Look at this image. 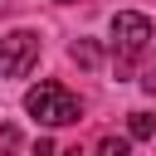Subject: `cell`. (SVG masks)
Listing matches in <instances>:
<instances>
[{"instance_id": "8", "label": "cell", "mask_w": 156, "mask_h": 156, "mask_svg": "<svg viewBox=\"0 0 156 156\" xmlns=\"http://www.w3.org/2000/svg\"><path fill=\"white\" fill-rule=\"evenodd\" d=\"M0 146H20V132L15 127H0Z\"/></svg>"}, {"instance_id": "4", "label": "cell", "mask_w": 156, "mask_h": 156, "mask_svg": "<svg viewBox=\"0 0 156 156\" xmlns=\"http://www.w3.org/2000/svg\"><path fill=\"white\" fill-rule=\"evenodd\" d=\"M127 136H132V141H151V136H156V117H151V112H132V117H127Z\"/></svg>"}, {"instance_id": "5", "label": "cell", "mask_w": 156, "mask_h": 156, "mask_svg": "<svg viewBox=\"0 0 156 156\" xmlns=\"http://www.w3.org/2000/svg\"><path fill=\"white\" fill-rule=\"evenodd\" d=\"M68 54H73V63H83V68H98V58H102V54H98V44H88V39H78Z\"/></svg>"}, {"instance_id": "6", "label": "cell", "mask_w": 156, "mask_h": 156, "mask_svg": "<svg viewBox=\"0 0 156 156\" xmlns=\"http://www.w3.org/2000/svg\"><path fill=\"white\" fill-rule=\"evenodd\" d=\"M98 151H102V156H127V136H102Z\"/></svg>"}, {"instance_id": "1", "label": "cell", "mask_w": 156, "mask_h": 156, "mask_svg": "<svg viewBox=\"0 0 156 156\" xmlns=\"http://www.w3.org/2000/svg\"><path fill=\"white\" fill-rule=\"evenodd\" d=\"M24 112H29L34 122H44V127H68V122L83 117L78 98H73L68 88H58V83H39V88H29V93H24Z\"/></svg>"}, {"instance_id": "3", "label": "cell", "mask_w": 156, "mask_h": 156, "mask_svg": "<svg viewBox=\"0 0 156 156\" xmlns=\"http://www.w3.org/2000/svg\"><path fill=\"white\" fill-rule=\"evenodd\" d=\"M34 63H39V34L34 29L0 34V78H24Z\"/></svg>"}, {"instance_id": "7", "label": "cell", "mask_w": 156, "mask_h": 156, "mask_svg": "<svg viewBox=\"0 0 156 156\" xmlns=\"http://www.w3.org/2000/svg\"><path fill=\"white\" fill-rule=\"evenodd\" d=\"M141 88H146V93H156V63H146V68H141Z\"/></svg>"}, {"instance_id": "2", "label": "cell", "mask_w": 156, "mask_h": 156, "mask_svg": "<svg viewBox=\"0 0 156 156\" xmlns=\"http://www.w3.org/2000/svg\"><path fill=\"white\" fill-rule=\"evenodd\" d=\"M151 44V20L136 10H117L112 15V54H117V73L132 68V58H141Z\"/></svg>"}]
</instances>
